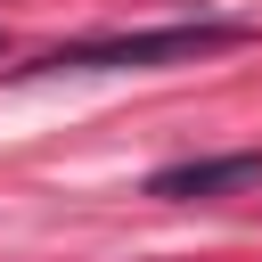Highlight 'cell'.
Returning <instances> with one entry per match:
<instances>
[{"mask_svg": "<svg viewBox=\"0 0 262 262\" xmlns=\"http://www.w3.org/2000/svg\"><path fill=\"white\" fill-rule=\"evenodd\" d=\"M262 180V147H237V156H188V164H164L147 172V196L164 205H205V196H237Z\"/></svg>", "mask_w": 262, "mask_h": 262, "instance_id": "obj_2", "label": "cell"}, {"mask_svg": "<svg viewBox=\"0 0 262 262\" xmlns=\"http://www.w3.org/2000/svg\"><path fill=\"white\" fill-rule=\"evenodd\" d=\"M246 25L229 16H188V25H139V33H90V41H66L49 57H33L25 74H115V66H180V57H213V49H237Z\"/></svg>", "mask_w": 262, "mask_h": 262, "instance_id": "obj_1", "label": "cell"}]
</instances>
